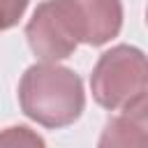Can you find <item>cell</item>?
<instances>
[{
	"label": "cell",
	"instance_id": "277c9868",
	"mask_svg": "<svg viewBox=\"0 0 148 148\" xmlns=\"http://www.w3.org/2000/svg\"><path fill=\"white\" fill-rule=\"evenodd\" d=\"M86 23V42L90 46H102L120 32L123 5L120 0H76Z\"/></svg>",
	"mask_w": 148,
	"mask_h": 148
},
{
	"label": "cell",
	"instance_id": "6da1fadb",
	"mask_svg": "<svg viewBox=\"0 0 148 148\" xmlns=\"http://www.w3.org/2000/svg\"><path fill=\"white\" fill-rule=\"evenodd\" d=\"M21 111L51 130L72 125L83 106L86 92L79 74L56 62H37L25 69L18 83Z\"/></svg>",
	"mask_w": 148,
	"mask_h": 148
},
{
	"label": "cell",
	"instance_id": "7a4b0ae2",
	"mask_svg": "<svg viewBox=\"0 0 148 148\" xmlns=\"http://www.w3.org/2000/svg\"><path fill=\"white\" fill-rule=\"evenodd\" d=\"M146 88V56L130 44H118L102 53L90 74L92 97L109 111H120L143 102Z\"/></svg>",
	"mask_w": 148,
	"mask_h": 148
},
{
	"label": "cell",
	"instance_id": "3957f363",
	"mask_svg": "<svg viewBox=\"0 0 148 148\" xmlns=\"http://www.w3.org/2000/svg\"><path fill=\"white\" fill-rule=\"evenodd\" d=\"M32 53L46 62H58L86 42V23L76 0H44L25 25Z\"/></svg>",
	"mask_w": 148,
	"mask_h": 148
},
{
	"label": "cell",
	"instance_id": "8992f818",
	"mask_svg": "<svg viewBox=\"0 0 148 148\" xmlns=\"http://www.w3.org/2000/svg\"><path fill=\"white\" fill-rule=\"evenodd\" d=\"M0 143L2 146H44V141L37 136V134H32L28 127H23V125H18V127H7L2 134H0Z\"/></svg>",
	"mask_w": 148,
	"mask_h": 148
},
{
	"label": "cell",
	"instance_id": "52a82bcc",
	"mask_svg": "<svg viewBox=\"0 0 148 148\" xmlns=\"http://www.w3.org/2000/svg\"><path fill=\"white\" fill-rule=\"evenodd\" d=\"M30 0H0V30H9L18 23Z\"/></svg>",
	"mask_w": 148,
	"mask_h": 148
},
{
	"label": "cell",
	"instance_id": "5b68a950",
	"mask_svg": "<svg viewBox=\"0 0 148 148\" xmlns=\"http://www.w3.org/2000/svg\"><path fill=\"white\" fill-rule=\"evenodd\" d=\"M123 116H116L106 123L99 146H139L146 136V99L120 109Z\"/></svg>",
	"mask_w": 148,
	"mask_h": 148
}]
</instances>
